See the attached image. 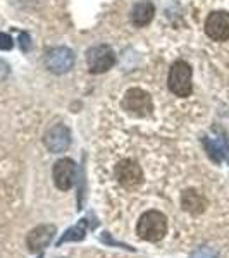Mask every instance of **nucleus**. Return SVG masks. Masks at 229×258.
<instances>
[{"mask_svg": "<svg viewBox=\"0 0 229 258\" xmlns=\"http://www.w3.org/2000/svg\"><path fill=\"white\" fill-rule=\"evenodd\" d=\"M153 103L150 93L141 88H130L123 97V110L135 117H147L152 114Z\"/></svg>", "mask_w": 229, "mask_h": 258, "instance_id": "obj_3", "label": "nucleus"}, {"mask_svg": "<svg viewBox=\"0 0 229 258\" xmlns=\"http://www.w3.org/2000/svg\"><path fill=\"white\" fill-rule=\"evenodd\" d=\"M14 47V40L11 38L7 33H0V50H11Z\"/></svg>", "mask_w": 229, "mask_h": 258, "instance_id": "obj_16", "label": "nucleus"}, {"mask_svg": "<svg viewBox=\"0 0 229 258\" xmlns=\"http://www.w3.org/2000/svg\"><path fill=\"white\" fill-rule=\"evenodd\" d=\"M74 60H76V55L74 52L68 47H55L50 48L45 53V68H47L50 73L53 74H64L68 71L73 69Z\"/></svg>", "mask_w": 229, "mask_h": 258, "instance_id": "obj_5", "label": "nucleus"}, {"mask_svg": "<svg viewBox=\"0 0 229 258\" xmlns=\"http://www.w3.org/2000/svg\"><path fill=\"white\" fill-rule=\"evenodd\" d=\"M53 232H55V227L53 226L35 227L30 234H28V239H26L28 246H30L31 251H40V249H43L50 243Z\"/></svg>", "mask_w": 229, "mask_h": 258, "instance_id": "obj_11", "label": "nucleus"}, {"mask_svg": "<svg viewBox=\"0 0 229 258\" xmlns=\"http://www.w3.org/2000/svg\"><path fill=\"white\" fill-rule=\"evenodd\" d=\"M53 182L62 191H68L73 188L74 177H76V164L71 159H61L55 162L52 170Z\"/></svg>", "mask_w": 229, "mask_h": 258, "instance_id": "obj_8", "label": "nucleus"}, {"mask_svg": "<svg viewBox=\"0 0 229 258\" xmlns=\"http://www.w3.org/2000/svg\"><path fill=\"white\" fill-rule=\"evenodd\" d=\"M116 177H118V181L124 188L135 189L143 182V170H141V167L135 160L126 159L119 162L118 167H116Z\"/></svg>", "mask_w": 229, "mask_h": 258, "instance_id": "obj_6", "label": "nucleus"}, {"mask_svg": "<svg viewBox=\"0 0 229 258\" xmlns=\"http://www.w3.org/2000/svg\"><path fill=\"white\" fill-rule=\"evenodd\" d=\"M191 258H219L217 253L214 251V249L210 248H200L197 251L191 255Z\"/></svg>", "mask_w": 229, "mask_h": 258, "instance_id": "obj_15", "label": "nucleus"}, {"mask_svg": "<svg viewBox=\"0 0 229 258\" xmlns=\"http://www.w3.org/2000/svg\"><path fill=\"white\" fill-rule=\"evenodd\" d=\"M43 143L52 153H62L69 148L71 145V133L64 124L50 127L43 136Z\"/></svg>", "mask_w": 229, "mask_h": 258, "instance_id": "obj_9", "label": "nucleus"}, {"mask_svg": "<svg viewBox=\"0 0 229 258\" xmlns=\"http://www.w3.org/2000/svg\"><path fill=\"white\" fill-rule=\"evenodd\" d=\"M83 238H85V226H76V227L69 229V231H66V234L61 238L59 244L66 243V241H78Z\"/></svg>", "mask_w": 229, "mask_h": 258, "instance_id": "obj_14", "label": "nucleus"}, {"mask_svg": "<svg viewBox=\"0 0 229 258\" xmlns=\"http://www.w3.org/2000/svg\"><path fill=\"white\" fill-rule=\"evenodd\" d=\"M11 73V68L9 64H7L4 59H0V83H2L4 80H7V76H9Z\"/></svg>", "mask_w": 229, "mask_h": 258, "instance_id": "obj_18", "label": "nucleus"}, {"mask_svg": "<svg viewBox=\"0 0 229 258\" xmlns=\"http://www.w3.org/2000/svg\"><path fill=\"white\" fill-rule=\"evenodd\" d=\"M205 33L209 38L215 41L229 40V12L215 11L209 14L205 21Z\"/></svg>", "mask_w": 229, "mask_h": 258, "instance_id": "obj_7", "label": "nucleus"}, {"mask_svg": "<svg viewBox=\"0 0 229 258\" xmlns=\"http://www.w3.org/2000/svg\"><path fill=\"white\" fill-rule=\"evenodd\" d=\"M165 231H167V219L157 210L145 212L138 220V226H136V232L140 238L145 241H152V243L164 238Z\"/></svg>", "mask_w": 229, "mask_h": 258, "instance_id": "obj_1", "label": "nucleus"}, {"mask_svg": "<svg viewBox=\"0 0 229 258\" xmlns=\"http://www.w3.org/2000/svg\"><path fill=\"white\" fill-rule=\"evenodd\" d=\"M203 145H205L207 148V153H209V157L214 162H217V164H220L224 159H227L229 157V152L227 148L224 147L220 141H215V140H210V138H205L203 140Z\"/></svg>", "mask_w": 229, "mask_h": 258, "instance_id": "obj_13", "label": "nucleus"}, {"mask_svg": "<svg viewBox=\"0 0 229 258\" xmlns=\"http://www.w3.org/2000/svg\"><path fill=\"white\" fill-rule=\"evenodd\" d=\"M19 41H21V50L23 52H30L31 50V38L28 33H21L19 35Z\"/></svg>", "mask_w": 229, "mask_h": 258, "instance_id": "obj_17", "label": "nucleus"}, {"mask_svg": "<svg viewBox=\"0 0 229 258\" xmlns=\"http://www.w3.org/2000/svg\"><path fill=\"white\" fill-rule=\"evenodd\" d=\"M86 62L91 74H103L116 64V52L109 45H95L86 52Z\"/></svg>", "mask_w": 229, "mask_h": 258, "instance_id": "obj_4", "label": "nucleus"}, {"mask_svg": "<svg viewBox=\"0 0 229 258\" xmlns=\"http://www.w3.org/2000/svg\"><path fill=\"white\" fill-rule=\"evenodd\" d=\"M191 76L193 71L191 66L185 60H178L173 64V68L169 71L167 78V86L176 97H190L193 91V83H191Z\"/></svg>", "mask_w": 229, "mask_h": 258, "instance_id": "obj_2", "label": "nucleus"}, {"mask_svg": "<svg viewBox=\"0 0 229 258\" xmlns=\"http://www.w3.org/2000/svg\"><path fill=\"white\" fill-rule=\"evenodd\" d=\"M153 16H155V6L150 0H141L135 4L131 11V23L136 28H145L152 23Z\"/></svg>", "mask_w": 229, "mask_h": 258, "instance_id": "obj_10", "label": "nucleus"}, {"mask_svg": "<svg viewBox=\"0 0 229 258\" xmlns=\"http://www.w3.org/2000/svg\"><path fill=\"white\" fill-rule=\"evenodd\" d=\"M181 207L185 209L186 212L190 214L197 215V214H202L207 207V200L195 189H186L181 197Z\"/></svg>", "mask_w": 229, "mask_h": 258, "instance_id": "obj_12", "label": "nucleus"}]
</instances>
